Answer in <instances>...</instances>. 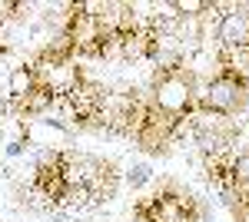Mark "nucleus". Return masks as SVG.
I'll return each instance as SVG.
<instances>
[{
  "label": "nucleus",
  "mask_w": 249,
  "mask_h": 222,
  "mask_svg": "<svg viewBox=\"0 0 249 222\" xmlns=\"http://www.w3.org/2000/svg\"><path fill=\"white\" fill-rule=\"evenodd\" d=\"M136 219L146 222H199V205L190 192L176 189V186H163L153 199L136 205Z\"/></svg>",
  "instance_id": "3"
},
{
  "label": "nucleus",
  "mask_w": 249,
  "mask_h": 222,
  "mask_svg": "<svg viewBox=\"0 0 249 222\" xmlns=\"http://www.w3.org/2000/svg\"><path fill=\"white\" fill-rule=\"evenodd\" d=\"M57 103V96L47 90L43 83H37L30 93H23V96H10V110L14 113H20V116H37V113H43V110H50Z\"/></svg>",
  "instance_id": "8"
},
{
  "label": "nucleus",
  "mask_w": 249,
  "mask_h": 222,
  "mask_svg": "<svg viewBox=\"0 0 249 222\" xmlns=\"http://www.w3.org/2000/svg\"><path fill=\"white\" fill-rule=\"evenodd\" d=\"M116 186H120V172H116V166H113V163H107V159H100L93 179H90V186H87V189H90V196H93V205L113 199V196H116Z\"/></svg>",
  "instance_id": "9"
},
{
  "label": "nucleus",
  "mask_w": 249,
  "mask_h": 222,
  "mask_svg": "<svg viewBox=\"0 0 249 222\" xmlns=\"http://www.w3.org/2000/svg\"><path fill=\"white\" fill-rule=\"evenodd\" d=\"M60 205H70V209H87V205H93V196H90V189H87V186H67V192H63Z\"/></svg>",
  "instance_id": "13"
},
{
  "label": "nucleus",
  "mask_w": 249,
  "mask_h": 222,
  "mask_svg": "<svg viewBox=\"0 0 249 222\" xmlns=\"http://www.w3.org/2000/svg\"><path fill=\"white\" fill-rule=\"evenodd\" d=\"M176 120L170 116H163L160 110H153L150 103H146V113H143V123H140V130L133 133V139L140 143L143 149H150V153H160V149H166L170 143V136L176 133Z\"/></svg>",
  "instance_id": "5"
},
{
  "label": "nucleus",
  "mask_w": 249,
  "mask_h": 222,
  "mask_svg": "<svg viewBox=\"0 0 249 222\" xmlns=\"http://www.w3.org/2000/svg\"><path fill=\"white\" fill-rule=\"evenodd\" d=\"M196 76L183 67V63H170L163 70L153 73V86H150V106L160 110L170 120H186L190 113H196Z\"/></svg>",
  "instance_id": "1"
},
{
  "label": "nucleus",
  "mask_w": 249,
  "mask_h": 222,
  "mask_svg": "<svg viewBox=\"0 0 249 222\" xmlns=\"http://www.w3.org/2000/svg\"><path fill=\"white\" fill-rule=\"evenodd\" d=\"M232 156L236 153H230V149L206 156V179L213 186H219L223 192H230V186H232Z\"/></svg>",
  "instance_id": "10"
},
{
  "label": "nucleus",
  "mask_w": 249,
  "mask_h": 222,
  "mask_svg": "<svg viewBox=\"0 0 249 222\" xmlns=\"http://www.w3.org/2000/svg\"><path fill=\"white\" fill-rule=\"evenodd\" d=\"M40 83V76L34 67H17L14 73H10V96H23V93H30L34 86Z\"/></svg>",
  "instance_id": "11"
},
{
  "label": "nucleus",
  "mask_w": 249,
  "mask_h": 222,
  "mask_svg": "<svg viewBox=\"0 0 249 222\" xmlns=\"http://www.w3.org/2000/svg\"><path fill=\"white\" fill-rule=\"evenodd\" d=\"M107 90L100 86V83H90V80H83L77 90H70L63 96V103H67V110L70 116L77 120L80 126H90V123H103V110H107Z\"/></svg>",
  "instance_id": "4"
},
{
  "label": "nucleus",
  "mask_w": 249,
  "mask_h": 222,
  "mask_svg": "<svg viewBox=\"0 0 249 222\" xmlns=\"http://www.w3.org/2000/svg\"><path fill=\"white\" fill-rule=\"evenodd\" d=\"M34 189H37L43 199H50L53 205H60L63 192H67V183H63V176H60V169H57V163H53V156H50V159H43V163L37 166Z\"/></svg>",
  "instance_id": "7"
},
{
  "label": "nucleus",
  "mask_w": 249,
  "mask_h": 222,
  "mask_svg": "<svg viewBox=\"0 0 249 222\" xmlns=\"http://www.w3.org/2000/svg\"><path fill=\"white\" fill-rule=\"evenodd\" d=\"M173 10L179 14V17H203V14H216L219 7L210 3V0H179V3H173Z\"/></svg>",
  "instance_id": "12"
},
{
  "label": "nucleus",
  "mask_w": 249,
  "mask_h": 222,
  "mask_svg": "<svg viewBox=\"0 0 249 222\" xmlns=\"http://www.w3.org/2000/svg\"><path fill=\"white\" fill-rule=\"evenodd\" d=\"M126 179H130V186H133V189H140V186L150 183V169H146V166H133Z\"/></svg>",
  "instance_id": "14"
},
{
  "label": "nucleus",
  "mask_w": 249,
  "mask_h": 222,
  "mask_svg": "<svg viewBox=\"0 0 249 222\" xmlns=\"http://www.w3.org/2000/svg\"><path fill=\"white\" fill-rule=\"evenodd\" d=\"M246 100H249V80L236 70L219 67V73L196 96V113H203V116H232V113H239L246 106Z\"/></svg>",
  "instance_id": "2"
},
{
  "label": "nucleus",
  "mask_w": 249,
  "mask_h": 222,
  "mask_svg": "<svg viewBox=\"0 0 249 222\" xmlns=\"http://www.w3.org/2000/svg\"><path fill=\"white\" fill-rule=\"evenodd\" d=\"M219 43L223 50H239L249 43V14H243V7L219 20Z\"/></svg>",
  "instance_id": "6"
},
{
  "label": "nucleus",
  "mask_w": 249,
  "mask_h": 222,
  "mask_svg": "<svg viewBox=\"0 0 249 222\" xmlns=\"http://www.w3.org/2000/svg\"><path fill=\"white\" fill-rule=\"evenodd\" d=\"M130 222H146V219H136V216H133V219H130Z\"/></svg>",
  "instance_id": "15"
}]
</instances>
